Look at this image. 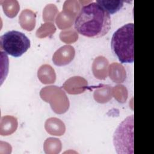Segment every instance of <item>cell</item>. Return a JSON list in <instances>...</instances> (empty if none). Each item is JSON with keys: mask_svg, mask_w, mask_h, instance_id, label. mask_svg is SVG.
Here are the masks:
<instances>
[{"mask_svg": "<svg viewBox=\"0 0 154 154\" xmlns=\"http://www.w3.org/2000/svg\"><path fill=\"white\" fill-rule=\"evenodd\" d=\"M75 50L71 46H64L57 50L52 58L54 64L57 66L66 65L69 63L73 58Z\"/></svg>", "mask_w": 154, "mask_h": 154, "instance_id": "obj_5", "label": "cell"}, {"mask_svg": "<svg viewBox=\"0 0 154 154\" xmlns=\"http://www.w3.org/2000/svg\"><path fill=\"white\" fill-rule=\"evenodd\" d=\"M0 3L2 6L4 12L8 17H13L16 16L19 10V4L17 1H1Z\"/></svg>", "mask_w": 154, "mask_h": 154, "instance_id": "obj_8", "label": "cell"}, {"mask_svg": "<svg viewBox=\"0 0 154 154\" xmlns=\"http://www.w3.org/2000/svg\"><path fill=\"white\" fill-rule=\"evenodd\" d=\"M111 47L122 63L134 61V24L129 23L117 29L112 34Z\"/></svg>", "mask_w": 154, "mask_h": 154, "instance_id": "obj_2", "label": "cell"}, {"mask_svg": "<svg viewBox=\"0 0 154 154\" xmlns=\"http://www.w3.org/2000/svg\"><path fill=\"white\" fill-rule=\"evenodd\" d=\"M124 1H96V2L100 5L109 14H114L119 11L123 7Z\"/></svg>", "mask_w": 154, "mask_h": 154, "instance_id": "obj_7", "label": "cell"}, {"mask_svg": "<svg viewBox=\"0 0 154 154\" xmlns=\"http://www.w3.org/2000/svg\"><path fill=\"white\" fill-rule=\"evenodd\" d=\"M111 26L110 14L96 2L84 5L75 21V28L79 34L93 38L106 35Z\"/></svg>", "mask_w": 154, "mask_h": 154, "instance_id": "obj_1", "label": "cell"}, {"mask_svg": "<svg viewBox=\"0 0 154 154\" xmlns=\"http://www.w3.org/2000/svg\"><path fill=\"white\" fill-rule=\"evenodd\" d=\"M87 81L80 76H74L67 80L63 85L64 88L69 94H79L85 90Z\"/></svg>", "mask_w": 154, "mask_h": 154, "instance_id": "obj_6", "label": "cell"}, {"mask_svg": "<svg viewBox=\"0 0 154 154\" xmlns=\"http://www.w3.org/2000/svg\"><path fill=\"white\" fill-rule=\"evenodd\" d=\"M113 143L118 153H122V150L125 153V149L128 150V153H132L131 149L134 150L133 114L127 117L117 127L113 135Z\"/></svg>", "mask_w": 154, "mask_h": 154, "instance_id": "obj_4", "label": "cell"}, {"mask_svg": "<svg viewBox=\"0 0 154 154\" xmlns=\"http://www.w3.org/2000/svg\"><path fill=\"white\" fill-rule=\"evenodd\" d=\"M31 43L27 36L22 32L9 31L0 37L1 51L14 57H19L30 48Z\"/></svg>", "mask_w": 154, "mask_h": 154, "instance_id": "obj_3", "label": "cell"}]
</instances>
